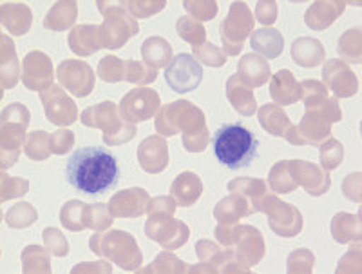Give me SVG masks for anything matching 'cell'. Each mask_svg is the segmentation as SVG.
Instances as JSON below:
<instances>
[{"label": "cell", "instance_id": "1", "mask_svg": "<svg viewBox=\"0 0 362 274\" xmlns=\"http://www.w3.org/2000/svg\"><path fill=\"white\" fill-rule=\"evenodd\" d=\"M66 176L76 191L86 195H105L118 185V160L103 147H80L67 158Z\"/></svg>", "mask_w": 362, "mask_h": 274}, {"label": "cell", "instance_id": "2", "mask_svg": "<svg viewBox=\"0 0 362 274\" xmlns=\"http://www.w3.org/2000/svg\"><path fill=\"white\" fill-rule=\"evenodd\" d=\"M212 149L221 166L228 169H245L257 158L259 142L245 125L225 124L212 137Z\"/></svg>", "mask_w": 362, "mask_h": 274}, {"label": "cell", "instance_id": "3", "mask_svg": "<svg viewBox=\"0 0 362 274\" xmlns=\"http://www.w3.org/2000/svg\"><path fill=\"white\" fill-rule=\"evenodd\" d=\"M82 122L87 127H102L103 142L109 146H118L129 142L134 133H125L124 122L118 118V109L112 102H103L100 105H93L82 113Z\"/></svg>", "mask_w": 362, "mask_h": 274}, {"label": "cell", "instance_id": "4", "mask_svg": "<svg viewBox=\"0 0 362 274\" xmlns=\"http://www.w3.org/2000/svg\"><path fill=\"white\" fill-rule=\"evenodd\" d=\"M203 79V67L198 60L189 53L176 55L165 71V80L173 91L190 93L199 88Z\"/></svg>", "mask_w": 362, "mask_h": 274}, {"label": "cell", "instance_id": "5", "mask_svg": "<svg viewBox=\"0 0 362 274\" xmlns=\"http://www.w3.org/2000/svg\"><path fill=\"white\" fill-rule=\"evenodd\" d=\"M102 13L105 15V24L100 28V35L105 47L116 50L140 30L138 24L116 6H109V9L102 8Z\"/></svg>", "mask_w": 362, "mask_h": 274}, {"label": "cell", "instance_id": "6", "mask_svg": "<svg viewBox=\"0 0 362 274\" xmlns=\"http://www.w3.org/2000/svg\"><path fill=\"white\" fill-rule=\"evenodd\" d=\"M158 109H160V95L153 89L145 88L132 89L129 95L124 96L122 104H119L122 118L127 120L129 124L148 120Z\"/></svg>", "mask_w": 362, "mask_h": 274}, {"label": "cell", "instance_id": "7", "mask_svg": "<svg viewBox=\"0 0 362 274\" xmlns=\"http://www.w3.org/2000/svg\"><path fill=\"white\" fill-rule=\"evenodd\" d=\"M57 75L62 88L76 96H87L95 86V73L89 64H83L80 60H64L58 66Z\"/></svg>", "mask_w": 362, "mask_h": 274}, {"label": "cell", "instance_id": "8", "mask_svg": "<svg viewBox=\"0 0 362 274\" xmlns=\"http://www.w3.org/2000/svg\"><path fill=\"white\" fill-rule=\"evenodd\" d=\"M42 104L45 108V117L53 124L67 127L78 118V111L73 100L58 86H51L47 91L42 93Z\"/></svg>", "mask_w": 362, "mask_h": 274}, {"label": "cell", "instance_id": "9", "mask_svg": "<svg viewBox=\"0 0 362 274\" xmlns=\"http://www.w3.org/2000/svg\"><path fill=\"white\" fill-rule=\"evenodd\" d=\"M29 113L22 104H11L2 111V151L15 149L24 142V131L28 127Z\"/></svg>", "mask_w": 362, "mask_h": 274}, {"label": "cell", "instance_id": "10", "mask_svg": "<svg viewBox=\"0 0 362 274\" xmlns=\"http://www.w3.org/2000/svg\"><path fill=\"white\" fill-rule=\"evenodd\" d=\"M22 82L31 91H44L53 86V67L51 60L40 51H33L24 59Z\"/></svg>", "mask_w": 362, "mask_h": 274}, {"label": "cell", "instance_id": "11", "mask_svg": "<svg viewBox=\"0 0 362 274\" xmlns=\"http://www.w3.org/2000/svg\"><path fill=\"white\" fill-rule=\"evenodd\" d=\"M252 25H254V17H252L250 9L247 8L245 2H241V13H239V24H234L232 18L228 17L219 28V33H221L223 47L228 55H239L241 47L245 44V38L250 35Z\"/></svg>", "mask_w": 362, "mask_h": 274}, {"label": "cell", "instance_id": "12", "mask_svg": "<svg viewBox=\"0 0 362 274\" xmlns=\"http://www.w3.org/2000/svg\"><path fill=\"white\" fill-rule=\"evenodd\" d=\"M89 245L95 253L111 258L116 263H118L119 258L118 253H122V251H125V253L131 254V256L141 260V253L140 249L136 247L134 238L127 233H118V231H115V233L107 234V236H93Z\"/></svg>", "mask_w": 362, "mask_h": 274}, {"label": "cell", "instance_id": "13", "mask_svg": "<svg viewBox=\"0 0 362 274\" xmlns=\"http://www.w3.org/2000/svg\"><path fill=\"white\" fill-rule=\"evenodd\" d=\"M138 162L144 171L151 175H158L169 164V147L167 142L160 137H148L138 147Z\"/></svg>", "mask_w": 362, "mask_h": 274}, {"label": "cell", "instance_id": "14", "mask_svg": "<svg viewBox=\"0 0 362 274\" xmlns=\"http://www.w3.org/2000/svg\"><path fill=\"white\" fill-rule=\"evenodd\" d=\"M148 204V196L144 189H127L122 191L111 200L109 211L112 216L119 218H136L145 212V207Z\"/></svg>", "mask_w": 362, "mask_h": 274}, {"label": "cell", "instance_id": "15", "mask_svg": "<svg viewBox=\"0 0 362 274\" xmlns=\"http://www.w3.org/2000/svg\"><path fill=\"white\" fill-rule=\"evenodd\" d=\"M238 79L247 88H261L263 84L270 80V66L267 64V60L257 55H245L241 62L238 64Z\"/></svg>", "mask_w": 362, "mask_h": 274}, {"label": "cell", "instance_id": "16", "mask_svg": "<svg viewBox=\"0 0 362 274\" xmlns=\"http://www.w3.org/2000/svg\"><path fill=\"white\" fill-rule=\"evenodd\" d=\"M202 193L203 183L199 176H196L194 173H181L180 176H176L173 187H170V196L181 207H189V205L196 204Z\"/></svg>", "mask_w": 362, "mask_h": 274}, {"label": "cell", "instance_id": "17", "mask_svg": "<svg viewBox=\"0 0 362 274\" xmlns=\"http://www.w3.org/2000/svg\"><path fill=\"white\" fill-rule=\"evenodd\" d=\"M145 234L148 238L156 240L163 247L176 249V247H180V245H183L187 241L189 229L185 227V224H181V222H173V225H167V227H161V224L147 222V225H145Z\"/></svg>", "mask_w": 362, "mask_h": 274}, {"label": "cell", "instance_id": "18", "mask_svg": "<svg viewBox=\"0 0 362 274\" xmlns=\"http://www.w3.org/2000/svg\"><path fill=\"white\" fill-rule=\"evenodd\" d=\"M272 98L276 100L277 104L288 105L297 102L300 98V84L293 79V75L288 69H283L274 75L270 84Z\"/></svg>", "mask_w": 362, "mask_h": 274}, {"label": "cell", "instance_id": "19", "mask_svg": "<svg viewBox=\"0 0 362 274\" xmlns=\"http://www.w3.org/2000/svg\"><path fill=\"white\" fill-rule=\"evenodd\" d=\"M89 30L90 25H78V28H74V30L71 31L69 46L76 55L89 57V55H93L96 50H100V47L103 46L102 35H98L100 28H93L90 35H87Z\"/></svg>", "mask_w": 362, "mask_h": 274}, {"label": "cell", "instance_id": "20", "mask_svg": "<svg viewBox=\"0 0 362 274\" xmlns=\"http://www.w3.org/2000/svg\"><path fill=\"white\" fill-rule=\"evenodd\" d=\"M292 59L303 67H317L325 59V47L315 38H299L293 42Z\"/></svg>", "mask_w": 362, "mask_h": 274}, {"label": "cell", "instance_id": "21", "mask_svg": "<svg viewBox=\"0 0 362 274\" xmlns=\"http://www.w3.org/2000/svg\"><path fill=\"white\" fill-rule=\"evenodd\" d=\"M252 50L257 51L259 55H263L264 59L272 60L277 59L281 53H283V37L277 30H257L252 33Z\"/></svg>", "mask_w": 362, "mask_h": 274}, {"label": "cell", "instance_id": "22", "mask_svg": "<svg viewBox=\"0 0 362 274\" xmlns=\"http://www.w3.org/2000/svg\"><path fill=\"white\" fill-rule=\"evenodd\" d=\"M141 57H144V62L148 67L158 69V67L169 66L170 59H173V47L163 38L151 37L141 46Z\"/></svg>", "mask_w": 362, "mask_h": 274}, {"label": "cell", "instance_id": "23", "mask_svg": "<svg viewBox=\"0 0 362 274\" xmlns=\"http://www.w3.org/2000/svg\"><path fill=\"white\" fill-rule=\"evenodd\" d=\"M226 91H228V100L234 105L235 111L243 117H252L255 113V98L252 96L250 88H247L238 75L230 76L228 84H226Z\"/></svg>", "mask_w": 362, "mask_h": 274}, {"label": "cell", "instance_id": "24", "mask_svg": "<svg viewBox=\"0 0 362 274\" xmlns=\"http://www.w3.org/2000/svg\"><path fill=\"white\" fill-rule=\"evenodd\" d=\"M259 122L264 131L276 135V137H286L288 129L292 127L288 117H286V113L281 108H277V105L272 104L263 105L259 109Z\"/></svg>", "mask_w": 362, "mask_h": 274}, {"label": "cell", "instance_id": "25", "mask_svg": "<svg viewBox=\"0 0 362 274\" xmlns=\"http://www.w3.org/2000/svg\"><path fill=\"white\" fill-rule=\"evenodd\" d=\"M329 6H332V2H328V4L326 2H317V4H313V8H310L308 13H306V24L313 30H325L329 24H334L335 18L344 11L346 4L342 2L334 11L329 9Z\"/></svg>", "mask_w": 362, "mask_h": 274}, {"label": "cell", "instance_id": "26", "mask_svg": "<svg viewBox=\"0 0 362 274\" xmlns=\"http://www.w3.org/2000/svg\"><path fill=\"white\" fill-rule=\"evenodd\" d=\"M25 154L31 160H45L51 154V137L44 131H35L25 142Z\"/></svg>", "mask_w": 362, "mask_h": 274}, {"label": "cell", "instance_id": "27", "mask_svg": "<svg viewBox=\"0 0 362 274\" xmlns=\"http://www.w3.org/2000/svg\"><path fill=\"white\" fill-rule=\"evenodd\" d=\"M86 204H80V202H69L67 205L62 207V215H60V220H62L64 227L69 229V231H82L86 229Z\"/></svg>", "mask_w": 362, "mask_h": 274}, {"label": "cell", "instance_id": "28", "mask_svg": "<svg viewBox=\"0 0 362 274\" xmlns=\"http://www.w3.org/2000/svg\"><path fill=\"white\" fill-rule=\"evenodd\" d=\"M300 98L305 100L308 111H313L319 104H325L328 100V89L315 80H306L300 84Z\"/></svg>", "mask_w": 362, "mask_h": 274}, {"label": "cell", "instance_id": "29", "mask_svg": "<svg viewBox=\"0 0 362 274\" xmlns=\"http://www.w3.org/2000/svg\"><path fill=\"white\" fill-rule=\"evenodd\" d=\"M125 66H127V60L122 62L119 59L109 55V57L100 60L98 64L100 79H103L105 82H119V80H125Z\"/></svg>", "mask_w": 362, "mask_h": 274}, {"label": "cell", "instance_id": "30", "mask_svg": "<svg viewBox=\"0 0 362 274\" xmlns=\"http://www.w3.org/2000/svg\"><path fill=\"white\" fill-rule=\"evenodd\" d=\"M71 4H73V2H67V4L66 2H58V4L47 13V17H45L44 21L45 28H47V30H57V31L69 28L74 21V13H71V15H67L66 13L67 8H71Z\"/></svg>", "mask_w": 362, "mask_h": 274}, {"label": "cell", "instance_id": "31", "mask_svg": "<svg viewBox=\"0 0 362 274\" xmlns=\"http://www.w3.org/2000/svg\"><path fill=\"white\" fill-rule=\"evenodd\" d=\"M158 79V69L140 64L136 60H127L125 66V80L132 84H151Z\"/></svg>", "mask_w": 362, "mask_h": 274}, {"label": "cell", "instance_id": "32", "mask_svg": "<svg viewBox=\"0 0 362 274\" xmlns=\"http://www.w3.org/2000/svg\"><path fill=\"white\" fill-rule=\"evenodd\" d=\"M107 205L96 204L86 207V225L95 231H103L112 225V215H109Z\"/></svg>", "mask_w": 362, "mask_h": 274}, {"label": "cell", "instance_id": "33", "mask_svg": "<svg viewBox=\"0 0 362 274\" xmlns=\"http://www.w3.org/2000/svg\"><path fill=\"white\" fill-rule=\"evenodd\" d=\"M177 33L183 40L190 42L194 47H198L205 40V28L189 17H181L177 21Z\"/></svg>", "mask_w": 362, "mask_h": 274}, {"label": "cell", "instance_id": "34", "mask_svg": "<svg viewBox=\"0 0 362 274\" xmlns=\"http://www.w3.org/2000/svg\"><path fill=\"white\" fill-rule=\"evenodd\" d=\"M174 209H176V204L169 196H160L148 202L145 212H148V222H160L161 218H170L174 215Z\"/></svg>", "mask_w": 362, "mask_h": 274}, {"label": "cell", "instance_id": "35", "mask_svg": "<svg viewBox=\"0 0 362 274\" xmlns=\"http://www.w3.org/2000/svg\"><path fill=\"white\" fill-rule=\"evenodd\" d=\"M192 57L196 60H202L203 64L212 67H221L226 60L225 53H221V51L216 46H212V44H205L203 47H194Z\"/></svg>", "mask_w": 362, "mask_h": 274}, {"label": "cell", "instance_id": "36", "mask_svg": "<svg viewBox=\"0 0 362 274\" xmlns=\"http://www.w3.org/2000/svg\"><path fill=\"white\" fill-rule=\"evenodd\" d=\"M342 151H344L342 149V146L335 140H329V144H326V146L321 147V162H322V167H325V171L335 169V166L342 162V156H344Z\"/></svg>", "mask_w": 362, "mask_h": 274}, {"label": "cell", "instance_id": "37", "mask_svg": "<svg viewBox=\"0 0 362 274\" xmlns=\"http://www.w3.org/2000/svg\"><path fill=\"white\" fill-rule=\"evenodd\" d=\"M73 133L71 131H58L51 137V153L54 154H66L73 146Z\"/></svg>", "mask_w": 362, "mask_h": 274}, {"label": "cell", "instance_id": "38", "mask_svg": "<svg viewBox=\"0 0 362 274\" xmlns=\"http://www.w3.org/2000/svg\"><path fill=\"white\" fill-rule=\"evenodd\" d=\"M49 233L53 234L54 240H45V245L49 247V251H53L57 256H66L67 253H69V245H67L66 238L62 236V234L58 233V231H54V229H49Z\"/></svg>", "mask_w": 362, "mask_h": 274}]
</instances>
